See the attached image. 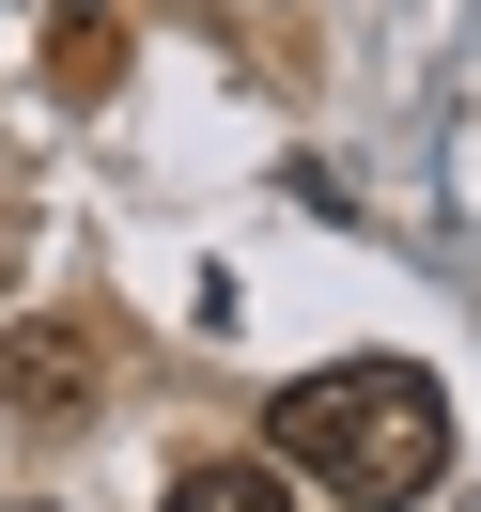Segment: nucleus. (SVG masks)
<instances>
[{
	"mask_svg": "<svg viewBox=\"0 0 481 512\" xmlns=\"http://www.w3.org/2000/svg\"><path fill=\"white\" fill-rule=\"evenodd\" d=\"M450 466V404L419 357H342V373H295L280 388V481H326L357 512H404L435 497Z\"/></svg>",
	"mask_w": 481,
	"mask_h": 512,
	"instance_id": "nucleus-1",
	"label": "nucleus"
},
{
	"mask_svg": "<svg viewBox=\"0 0 481 512\" xmlns=\"http://www.w3.org/2000/svg\"><path fill=\"white\" fill-rule=\"evenodd\" d=\"M171 512H295V481H280V466H187Z\"/></svg>",
	"mask_w": 481,
	"mask_h": 512,
	"instance_id": "nucleus-3",
	"label": "nucleus"
},
{
	"mask_svg": "<svg viewBox=\"0 0 481 512\" xmlns=\"http://www.w3.org/2000/svg\"><path fill=\"white\" fill-rule=\"evenodd\" d=\"M0 404L32 419V435H63V419H94V342H78V326H0Z\"/></svg>",
	"mask_w": 481,
	"mask_h": 512,
	"instance_id": "nucleus-2",
	"label": "nucleus"
},
{
	"mask_svg": "<svg viewBox=\"0 0 481 512\" xmlns=\"http://www.w3.org/2000/svg\"><path fill=\"white\" fill-rule=\"evenodd\" d=\"M109 78V0H63V94H94Z\"/></svg>",
	"mask_w": 481,
	"mask_h": 512,
	"instance_id": "nucleus-4",
	"label": "nucleus"
}]
</instances>
